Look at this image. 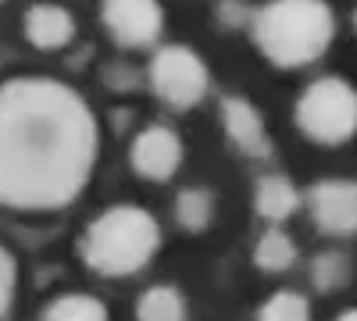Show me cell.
I'll return each instance as SVG.
<instances>
[{"label": "cell", "mask_w": 357, "mask_h": 321, "mask_svg": "<svg viewBox=\"0 0 357 321\" xmlns=\"http://www.w3.org/2000/svg\"><path fill=\"white\" fill-rule=\"evenodd\" d=\"M129 161H132L136 175H143V179H151V182H165L178 171V164H183V139H178L168 125H146L132 139Z\"/></svg>", "instance_id": "7"}, {"label": "cell", "mask_w": 357, "mask_h": 321, "mask_svg": "<svg viewBox=\"0 0 357 321\" xmlns=\"http://www.w3.org/2000/svg\"><path fill=\"white\" fill-rule=\"evenodd\" d=\"M296 125L325 147L347 143L357 132V90L340 75L314 79L296 100Z\"/></svg>", "instance_id": "4"}, {"label": "cell", "mask_w": 357, "mask_h": 321, "mask_svg": "<svg viewBox=\"0 0 357 321\" xmlns=\"http://www.w3.org/2000/svg\"><path fill=\"white\" fill-rule=\"evenodd\" d=\"M354 22H357V15H354Z\"/></svg>", "instance_id": "20"}, {"label": "cell", "mask_w": 357, "mask_h": 321, "mask_svg": "<svg viewBox=\"0 0 357 321\" xmlns=\"http://www.w3.org/2000/svg\"><path fill=\"white\" fill-rule=\"evenodd\" d=\"M336 33L325 0H268L254 15V43L279 68H304L329 50Z\"/></svg>", "instance_id": "2"}, {"label": "cell", "mask_w": 357, "mask_h": 321, "mask_svg": "<svg viewBox=\"0 0 357 321\" xmlns=\"http://www.w3.org/2000/svg\"><path fill=\"white\" fill-rule=\"evenodd\" d=\"M161 246V228L143 208L122 203L111 208L100 218L89 221L82 236V257L97 275L122 279L139 272Z\"/></svg>", "instance_id": "3"}, {"label": "cell", "mask_w": 357, "mask_h": 321, "mask_svg": "<svg viewBox=\"0 0 357 321\" xmlns=\"http://www.w3.org/2000/svg\"><path fill=\"white\" fill-rule=\"evenodd\" d=\"M100 18L122 47H151L165 29V11L158 0H104Z\"/></svg>", "instance_id": "6"}, {"label": "cell", "mask_w": 357, "mask_h": 321, "mask_svg": "<svg viewBox=\"0 0 357 321\" xmlns=\"http://www.w3.org/2000/svg\"><path fill=\"white\" fill-rule=\"evenodd\" d=\"M261 321H311V304L293 289H282V293H272L264 300Z\"/></svg>", "instance_id": "16"}, {"label": "cell", "mask_w": 357, "mask_h": 321, "mask_svg": "<svg viewBox=\"0 0 357 321\" xmlns=\"http://www.w3.org/2000/svg\"><path fill=\"white\" fill-rule=\"evenodd\" d=\"M97 161L86 100L54 79L0 82V203L54 211L72 203Z\"/></svg>", "instance_id": "1"}, {"label": "cell", "mask_w": 357, "mask_h": 321, "mask_svg": "<svg viewBox=\"0 0 357 321\" xmlns=\"http://www.w3.org/2000/svg\"><path fill=\"white\" fill-rule=\"evenodd\" d=\"M254 203H257L261 218L286 221L296 208H301V193H296V186L286 179V175H264V179L257 182Z\"/></svg>", "instance_id": "11"}, {"label": "cell", "mask_w": 357, "mask_h": 321, "mask_svg": "<svg viewBox=\"0 0 357 321\" xmlns=\"http://www.w3.org/2000/svg\"><path fill=\"white\" fill-rule=\"evenodd\" d=\"M311 279L318 289H340L347 279H350V265H347V257L343 253H321L314 257V265H311Z\"/></svg>", "instance_id": "17"}, {"label": "cell", "mask_w": 357, "mask_h": 321, "mask_svg": "<svg viewBox=\"0 0 357 321\" xmlns=\"http://www.w3.org/2000/svg\"><path fill=\"white\" fill-rule=\"evenodd\" d=\"M43 321H107V307L86 293H68L43 311Z\"/></svg>", "instance_id": "14"}, {"label": "cell", "mask_w": 357, "mask_h": 321, "mask_svg": "<svg viewBox=\"0 0 357 321\" xmlns=\"http://www.w3.org/2000/svg\"><path fill=\"white\" fill-rule=\"evenodd\" d=\"M222 125H225L229 139L247 157H268L272 154V139H268L264 118L247 97H225L222 100Z\"/></svg>", "instance_id": "9"}, {"label": "cell", "mask_w": 357, "mask_h": 321, "mask_svg": "<svg viewBox=\"0 0 357 321\" xmlns=\"http://www.w3.org/2000/svg\"><path fill=\"white\" fill-rule=\"evenodd\" d=\"M311 218L329 236H350L357 232V182L350 179H325L311 189Z\"/></svg>", "instance_id": "8"}, {"label": "cell", "mask_w": 357, "mask_h": 321, "mask_svg": "<svg viewBox=\"0 0 357 321\" xmlns=\"http://www.w3.org/2000/svg\"><path fill=\"white\" fill-rule=\"evenodd\" d=\"M136 318L139 321H186V304H183V297H178V289L154 285L139 297Z\"/></svg>", "instance_id": "12"}, {"label": "cell", "mask_w": 357, "mask_h": 321, "mask_svg": "<svg viewBox=\"0 0 357 321\" xmlns=\"http://www.w3.org/2000/svg\"><path fill=\"white\" fill-rule=\"evenodd\" d=\"M207 65L200 61V54L183 47V43H168L154 54L151 61V90L175 111H186L204 100L207 93Z\"/></svg>", "instance_id": "5"}, {"label": "cell", "mask_w": 357, "mask_h": 321, "mask_svg": "<svg viewBox=\"0 0 357 321\" xmlns=\"http://www.w3.org/2000/svg\"><path fill=\"white\" fill-rule=\"evenodd\" d=\"M254 260H257V268H264V272H286V268H293V260H296V246H293V240L286 236L282 228H268L264 236L257 240Z\"/></svg>", "instance_id": "15"}, {"label": "cell", "mask_w": 357, "mask_h": 321, "mask_svg": "<svg viewBox=\"0 0 357 321\" xmlns=\"http://www.w3.org/2000/svg\"><path fill=\"white\" fill-rule=\"evenodd\" d=\"M175 218H178V225L190 228V232L207 228V225H211V218H215V196L207 193V189H200V186L183 189V193H178V200H175Z\"/></svg>", "instance_id": "13"}, {"label": "cell", "mask_w": 357, "mask_h": 321, "mask_svg": "<svg viewBox=\"0 0 357 321\" xmlns=\"http://www.w3.org/2000/svg\"><path fill=\"white\" fill-rule=\"evenodd\" d=\"M336 321H357V311H347V314H340Z\"/></svg>", "instance_id": "19"}, {"label": "cell", "mask_w": 357, "mask_h": 321, "mask_svg": "<svg viewBox=\"0 0 357 321\" xmlns=\"http://www.w3.org/2000/svg\"><path fill=\"white\" fill-rule=\"evenodd\" d=\"M0 4H4V0H0Z\"/></svg>", "instance_id": "21"}, {"label": "cell", "mask_w": 357, "mask_h": 321, "mask_svg": "<svg viewBox=\"0 0 357 321\" xmlns=\"http://www.w3.org/2000/svg\"><path fill=\"white\" fill-rule=\"evenodd\" d=\"M25 40L33 43L36 50H61L75 40V18L68 8L61 4H50V0H43V4H33L25 11Z\"/></svg>", "instance_id": "10"}, {"label": "cell", "mask_w": 357, "mask_h": 321, "mask_svg": "<svg viewBox=\"0 0 357 321\" xmlns=\"http://www.w3.org/2000/svg\"><path fill=\"white\" fill-rule=\"evenodd\" d=\"M15 282H18V268H15V257L0 246V318L8 314L11 297H15Z\"/></svg>", "instance_id": "18"}]
</instances>
